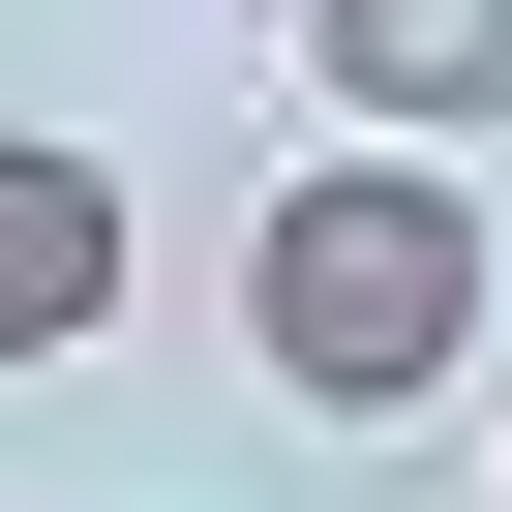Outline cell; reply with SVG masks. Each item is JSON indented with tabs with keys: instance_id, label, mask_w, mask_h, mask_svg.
Masks as SVG:
<instances>
[{
	"instance_id": "1",
	"label": "cell",
	"mask_w": 512,
	"mask_h": 512,
	"mask_svg": "<svg viewBox=\"0 0 512 512\" xmlns=\"http://www.w3.org/2000/svg\"><path fill=\"white\" fill-rule=\"evenodd\" d=\"M241 332H272L302 422H422V392L512 332V241H482L452 151H302L272 211H241Z\"/></svg>"
},
{
	"instance_id": "2",
	"label": "cell",
	"mask_w": 512,
	"mask_h": 512,
	"mask_svg": "<svg viewBox=\"0 0 512 512\" xmlns=\"http://www.w3.org/2000/svg\"><path fill=\"white\" fill-rule=\"evenodd\" d=\"M302 91H332V151H482L512 121V0H302Z\"/></svg>"
},
{
	"instance_id": "3",
	"label": "cell",
	"mask_w": 512,
	"mask_h": 512,
	"mask_svg": "<svg viewBox=\"0 0 512 512\" xmlns=\"http://www.w3.org/2000/svg\"><path fill=\"white\" fill-rule=\"evenodd\" d=\"M91 332H121V181H91L61 121H0V392L91 362Z\"/></svg>"
}]
</instances>
